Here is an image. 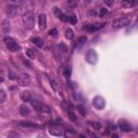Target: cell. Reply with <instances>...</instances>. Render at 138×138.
Wrapping results in <instances>:
<instances>
[{
  "label": "cell",
  "instance_id": "cell-1",
  "mask_svg": "<svg viewBox=\"0 0 138 138\" xmlns=\"http://www.w3.org/2000/svg\"><path fill=\"white\" fill-rule=\"evenodd\" d=\"M30 103L32 105V107H34L38 112H40V113H50L51 112L50 107H48L47 105H44L43 103H41V101H39L37 99H31Z\"/></svg>",
  "mask_w": 138,
  "mask_h": 138
},
{
  "label": "cell",
  "instance_id": "cell-2",
  "mask_svg": "<svg viewBox=\"0 0 138 138\" xmlns=\"http://www.w3.org/2000/svg\"><path fill=\"white\" fill-rule=\"evenodd\" d=\"M23 23L26 29H32L35 27V16L31 12H27L23 17Z\"/></svg>",
  "mask_w": 138,
  "mask_h": 138
},
{
  "label": "cell",
  "instance_id": "cell-3",
  "mask_svg": "<svg viewBox=\"0 0 138 138\" xmlns=\"http://www.w3.org/2000/svg\"><path fill=\"white\" fill-rule=\"evenodd\" d=\"M130 22H131V18L130 17H127V16H123V17L117 18L114 22H112V25H111V27L114 28V29L122 28V27H125L126 25H129Z\"/></svg>",
  "mask_w": 138,
  "mask_h": 138
},
{
  "label": "cell",
  "instance_id": "cell-4",
  "mask_svg": "<svg viewBox=\"0 0 138 138\" xmlns=\"http://www.w3.org/2000/svg\"><path fill=\"white\" fill-rule=\"evenodd\" d=\"M3 42H4L5 47L8 48L9 51H11V52H17L18 51L19 47H18V44L16 43V41L14 40V39L5 37L4 39H3Z\"/></svg>",
  "mask_w": 138,
  "mask_h": 138
},
{
  "label": "cell",
  "instance_id": "cell-5",
  "mask_svg": "<svg viewBox=\"0 0 138 138\" xmlns=\"http://www.w3.org/2000/svg\"><path fill=\"white\" fill-rule=\"evenodd\" d=\"M85 60H86L87 63H90V64H95L97 62V54H96V52H95L94 50H90L86 53V55H85Z\"/></svg>",
  "mask_w": 138,
  "mask_h": 138
},
{
  "label": "cell",
  "instance_id": "cell-6",
  "mask_svg": "<svg viewBox=\"0 0 138 138\" xmlns=\"http://www.w3.org/2000/svg\"><path fill=\"white\" fill-rule=\"evenodd\" d=\"M119 129L122 131V132H124V133H127V132L133 131L132 125H131L129 122H126L125 120H120L119 121Z\"/></svg>",
  "mask_w": 138,
  "mask_h": 138
},
{
  "label": "cell",
  "instance_id": "cell-7",
  "mask_svg": "<svg viewBox=\"0 0 138 138\" xmlns=\"http://www.w3.org/2000/svg\"><path fill=\"white\" fill-rule=\"evenodd\" d=\"M93 106L97 109H103L105 108V99L100 96H97L93 99Z\"/></svg>",
  "mask_w": 138,
  "mask_h": 138
},
{
  "label": "cell",
  "instance_id": "cell-8",
  "mask_svg": "<svg viewBox=\"0 0 138 138\" xmlns=\"http://www.w3.org/2000/svg\"><path fill=\"white\" fill-rule=\"evenodd\" d=\"M18 83L23 85V86H26V85H28L30 83V77H29V74L27 73H22L21 75L18 77Z\"/></svg>",
  "mask_w": 138,
  "mask_h": 138
},
{
  "label": "cell",
  "instance_id": "cell-9",
  "mask_svg": "<svg viewBox=\"0 0 138 138\" xmlns=\"http://www.w3.org/2000/svg\"><path fill=\"white\" fill-rule=\"evenodd\" d=\"M18 13H19V10L15 5H9L8 9H6V14H8L9 17H15Z\"/></svg>",
  "mask_w": 138,
  "mask_h": 138
},
{
  "label": "cell",
  "instance_id": "cell-10",
  "mask_svg": "<svg viewBox=\"0 0 138 138\" xmlns=\"http://www.w3.org/2000/svg\"><path fill=\"white\" fill-rule=\"evenodd\" d=\"M138 4V0H123L121 2V5L123 8H126V9H130V8H134Z\"/></svg>",
  "mask_w": 138,
  "mask_h": 138
},
{
  "label": "cell",
  "instance_id": "cell-11",
  "mask_svg": "<svg viewBox=\"0 0 138 138\" xmlns=\"http://www.w3.org/2000/svg\"><path fill=\"white\" fill-rule=\"evenodd\" d=\"M103 26H104V24H101V23H96V24L85 26V30H87L90 32H93V31H96V30H98V29H100Z\"/></svg>",
  "mask_w": 138,
  "mask_h": 138
},
{
  "label": "cell",
  "instance_id": "cell-12",
  "mask_svg": "<svg viewBox=\"0 0 138 138\" xmlns=\"http://www.w3.org/2000/svg\"><path fill=\"white\" fill-rule=\"evenodd\" d=\"M39 27H40V29L47 28V15L43 13L39 15Z\"/></svg>",
  "mask_w": 138,
  "mask_h": 138
},
{
  "label": "cell",
  "instance_id": "cell-13",
  "mask_svg": "<svg viewBox=\"0 0 138 138\" xmlns=\"http://www.w3.org/2000/svg\"><path fill=\"white\" fill-rule=\"evenodd\" d=\"M21 99L24 101V103H28V101L31 100V93L29 91H24L21 93Z\"/></svg>",
  "mask_w": 138,
  "mask_h": 138
},
{
  "label": "cell",
  "instance_id": "cell-14",
  "mask_svg": "<svg viewBox=\"0 0 138 138\" xmlns=\"http://www.w3.org/2000/svg\"><path fill=\"white\" fill-rule=\"evenodd\" d=\"M21 125L24 127H29V129H40V125H38V124H35L31 122H26V121H22Z\"/></svg>",
  "mask_w": 138,
  "mask_h": 138
},
{
  "label": "cell",
  "instance_id": "cell-15",
  "mask_svg": "<svg viewBox=\"0 0 138 138\" xmlns=\"http://www.w3.org/2000/svg\"><path fill=\"white\" fill-rule=\"evenodd\" d=\"M31 42L34 43L35 45H37L38 48H43L44 45V42L41 38H38V37H35V38H31Z\"/></svg>",
  "mask_w": 138,
  "mask_h": 138
},
{
  "label": "cell",
  "instance_id": "cell-16",
  "mask_svg": "<svg viewBox=\"0 0 138 138\" xmlns=\"http://www.w3.org/2000/svg\"><path fill=\"white\" fill-rule=\"evenodd\" d=\"M29 108L27 106H25V105H22L21 107H19V113H21V116L23 117H27L29 116Z\"/></svg>",
  "mask_w": 138,
  "mask_h": 138
},
{
  "label": "cell",
  "instance_id": "cell-17",
  "mask_svg": "<svg viewBox=\"0 0 138 138\" xmlns=\"http://www.w3.org/2000/svg\"><path fill=\"white\" fill-rule=\"evenodd\" d=\"M26 55H27L28 57H30V58H35L36 56H37L36 51L32 50V49H28V50H26Z\"/></svg>",
  "mask_w": 138,
  "mask_h": 138
},
{
  "label": "cell",
  "instance_id": "cell-18",
  "mask_svg": "<svg viewBox=\"0 0 138 138\" xmlns=\"http://www.w3.org/2000/svg\"><path fill=\"white\" fill-rule=\"evenodd\" d=\"M73 37H74V32L72 31V29L68 28L67 30H66V38L68 39V40H72Z\"/></svg>",
  "mask_w": 138,
  "mask_h": 138
},
{
  "label": "cell",
  "instance_id": "cell-19",
  "mask_svg": "<svg viewBox=\"0 0 138 138\" xmlns=\"http://www.w3.org/2000/svg\"><path fill=\"white\" fill-rule=\"evenodd\" d=\"M50 134L53 136H62L63 133H62L61 130H56V129H51L50 130Z\"/></svg>",
  "mask_w": 138,
  "mask_h": 138
},
{
  "label": "cell",
  "instance_id": "cell-20",
  "mask_svg": "<svg viewBox=\"0 0 138 138\" xmlns=\"http://www.w3.org/2000/svg\"><path fill=\"white\" fill-rule=\"evenodd\" d=\"M77 109H78V111L80 112L82 116H86V109L83 107V105H81V104H79L78 106H77Z\"/></svg>",
  "mask_w": 138,
  "mask_h": 138
},
{
  "label": "cell",
  "instance_id": "cell-21",
  "mask_svg": "<svg viewBox=\"0 0 138 138\" xmlns=\"http://www.w3.org/2000/svg\"><path fill=\"white\" fill-rule=\"evenodd\" d=\"M68 117H69V119H70V121H72V122H75V121H77V117H75V114L73 113L72 110H68Z\"/></svg>",
  "mask_w": 138,
  "mask_h": 138
},
{
  "label": "cell",
  "instance_id": "cell-22",
  "mask_svg": "<svg viewBox=\"0 0 138 138\" xmlns=\"http://www.w3.org/2000/svg\"><path fill=\"white\" fill-rule=\"evenodd\" d=\"M4 101H5V93L3 90H1L0 91V103L3 104Z\"/></svg>",
  "mask_w": 138,
  "mask_h": 138
},
{
  "label": "cell",
  "instance_id": "cell-23",
  "mask_svg": "<svg viewBox=\"0 0 138 138\" xmlns=\"http://www.w3.org/2000/svg\"><path fill=\"white\" fill-rule=\"evenodd\" d=\"M64 74H65V77H66V78L70 77V74H71V69H70V67H66V68L64 69Z\"/></svg>",
  "mask_w": 138,
  "mask_h": 138
},
{
  "label": "cell",
  "instance_id": "cell-24",
  "mask_svg": "<svg viewBox=\"0 0 138 138\" xmlns=\"http://www.w3.org/2000/svg\"><path fill=\"white\" fill-rule=\"evenodd\" d=\"M49 80H50V83H51V85H52V87H53V90L56 91V90H57V83L55 82V80H54L53 78H49Z\"/></svg>",
  "mask_w": 138,
  "mask_h": 138
},
{
  "label": "cell",
  "instance_id": "cell-25",
  "mask_svg": "<svg viewBox=\"0 0 138 138\" xmlns=\"http://www.w3.org/2000/svg\"><path fill=\"white\" fill-rule=\"evenodd\" d=\"M67 2L70 6H77L79 3V0H67Z\"/></svg>",
  "mask_w": 138,
  "mask_h": 138
},
{
  "label": "cell",
  "instance_id": "cell-26",
  "mask_svg": "<svg viewBox=\"0 0 138 138\" xmlns=\"http://www.w3.org/2000/svg\"><path fill=\"white\" fill-rule=\"evenodd\" d=\"M69 23L72 25H74V24H77V16H75L74 14H72L70 16V18H69Z\"/></svg>",
  "mask_w": 138,
  "mask_h": 138
},
{
  "label": "cell",
  "instance_id": "cell-27",
  "mask_svg": "<svg viewBox=\"0 0 138 138\" xmlns=\"http://www.w3.org/2000/svg\"><path fill=\"white\" fill-rule=\"evenodd\" d=\"M91 125L94 127L95 130H100L101 129V125L99 122H91Z\"/></svg>",
  "mask_w": 138,
  "mask_h": 138
},
{
  "label": "cell",
  "instance_id": "cell-28",
  "mask_svg": "<svg viewBox=\"0 0 138 138\" xmlns=\"http://www.w3.org/2000/svg\"><path fill=\"white\" fill-rule=\"evenodd\" d=\"M85 42H86V38H85V37H81V38H80V40H79V42H78V47H79V48H81L82 45H83V44L85 43Z\"/></svg>",
  "mask_w": 138,
  "mask_h": 138
},
{
  "label": "cell",
  "instance_id": "cell-29",
  "mask_svg": "<svg viewBox=\"0 0 138 138\" xmlns=\"http://www.w3.org/2000/svg\"><path fill=\"white\" fill-rule=\"evenodd\" d=\"M106 14H108V10L105 9V8L100 9V12H99V16H100V17H104Z\"/></svg>",
  "mask_w": 138,
  "mask_h": 138
},
{
  "label": "cell",
  "instance_id": "cell-30",
  "mask_svg": "<svg viewBox=\"0 0 138 138\" xmlns=\"http://www.w3.org/2000/svg\"><path fill=\"white\" fill-rule=\"evenodd\" d=\"M49 34H50V36H53V37H56V36L58 35V31H57V29L53 28V29H51V30L49 31Z\"/></svg>",
  "mask_w": 138,
  "mask_h": 138
},
{
  "label": "cell",
  "instance_id": "cell-31",
  "mask_svg": "<svg viewBox=\"0 0 138 138\" xmlns=\"http://www.w3.org/2000/svg\"><path fill=\"white\" fill-rule=\"evenodd\" d=\"M104 2L106 3L108 6H110V8L114 5V0H104Z\"/></svg>",
  "mask_w": 138,
  "mask_h": 138
},
{
  "label": "cell",
  "instance_id": "cell-32",
  "mask_svg": "<svg viewBox=\"0 0 138 138\" xmlns=\"http://www.w3.org/2000/svg\"><path fill=\"white\" fill-rule=\"evenodd\" d=\"M13 3H15V4H22L23 2H24V0H11Z\"/></svg>",
  "mask_w": 138,
  "mask_h": 138
},
{
  "label": "cell",
  "instance_id": "cell-33",
  "mask_svg": "<svg viewBox=\"0 0 138 138\" xmlns=\"http://www.w3.org/2000/svg\"><path fill=\"white\" fill-rule=\"evenodd\" d=\"M137 21H138V16H137Z\"/></svg>",
  "mask_w": 138,
  "mask_h": 138
}]
</instances>
